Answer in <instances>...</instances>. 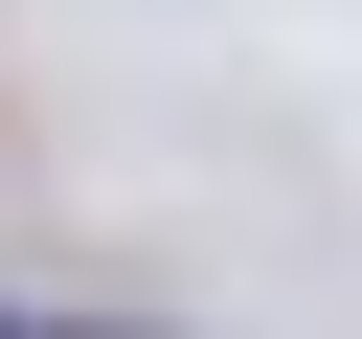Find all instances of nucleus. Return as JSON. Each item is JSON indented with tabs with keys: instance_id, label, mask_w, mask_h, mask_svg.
<instances>
[{
	"instance_id": "1",
	"label": "nucleus",
	"mask_w": 362,
	"mask_h": 339,
	"mask_svg": "<svg viewBox=\"0 0 362 339\" xmlns=\"http://www.w3.org/2000/svg\"><path fill=\"white\" fill-rule=\"evenodd\" d=\"M0 339H158V316H45V294H0Z\"/></svg>"
}]
</instances>
